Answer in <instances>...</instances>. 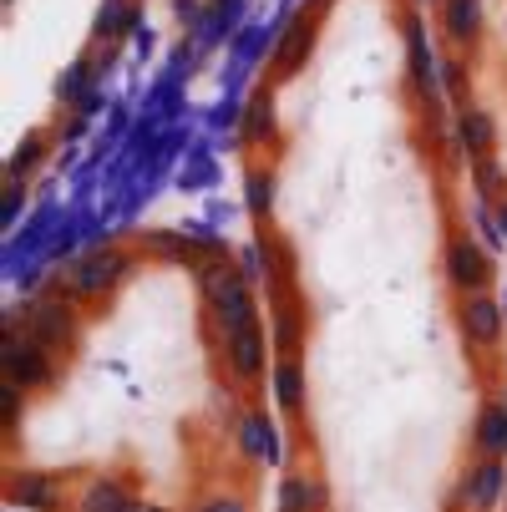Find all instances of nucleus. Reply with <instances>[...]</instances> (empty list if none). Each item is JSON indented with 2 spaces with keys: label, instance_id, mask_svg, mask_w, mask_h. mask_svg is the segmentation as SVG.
<instances>
[{
  "label": "nucleus",
  "instance_id": "nucleus-1",
  "mask_svg": "<svg viewBox=\"0 0 507 512\" xmlns=\"http://www.w3.org/2000/svg\"><path fill=\"white\" fill-rule=\"evenodd\" d=\"M137 249H122V244H102V249H87L77 259H66V269L56 274L51 289H61L66 300L77 305H107L112 289H122L137 269Z\"/></svg>",
  "mask_w": 507,
  "mask_h": 512
},
{
  "label": "nucleus",
  "instance_id": "nucleus-2",
  "mask_svg": "<svg viewBox=\"0 0 507 512\" xmlns=\"http://www.w3.org/2000/svg\"><path fill=\"white\" fill-rule=\"evenodd\" d=\"M198 289H203V305H208V320L219 330H239V325H254L259 320V284L239 274V264L229 259H208L198 269Z\"/></svg>",
  "mask_w": 507,
  "mask_h": 512
},
{
  "label": "nucleus",
  "instance_id": "nucleus-3",
  "mask_svg": "<svg viewBox=\"0 0 507 512\" xmlns=\"http://www.w3.org/2000/svg\"><path fill=\"white\" fill-rule=\"evenodd\" d=\"M16 320H21V330L36 340V345H46L51 355H71L82 345V305L77 300H66L61 289H41V295H31L21 310H11Z\"/></svg>",
  "mask_w": 507,
  "mask_h": 512
},
{
  "label": "nucleus",
  "instance_id": "nucleus-4",
  "mask_svg": "<svg viewBox=\"0 0 507 512\" xmlns=\"http://www.w3.org/2000/svg\"><path fill=\"white\" fill-rule=\"evenodd\" d=\"M0 371L6 381L26 396H41V391H56L61 386V355H51L46 345H36L16 315H6V340H0Z\"/></svg>",
  "mask_w": 507,
  "mask_h": 512
},
{
  "label": "nucleus",
  "instance_id": "nucleus-5",
  "mask_svg": "<svg viewBox=\"0 0 507 512\" xmlns=\"http://www.w3.org/2000/svg\"><path fill=\"white\" fill-rule=\"evenodd\" d=\"M269 335H264V325L254 320V325H239V330H219V365H224V376L234 381V386H249V381H259L264 371H269Z\"/></svg>",
  "mask_w": 507,
  "mask_h": 512
},
{
  "label": "nucleus",
  "instance_id": "nucleus-6",
  "mask_svg": "<svg viewBox=\"0 0 507 512\" xmlns=\"http://www.w3.org/2000/svg\"><path fill=\"white\" fill-rule=\"evenodd\" d=\"M457 330L467 340L472 355H492L502 345V330H507V310L492 289H472V295L457 300Z\"/></svg>",
  "mask_w": 507,
  "mask_h": 512
},
{
  "label": "nucleus",
  "instance_id": "nucleus-7",
  "mask_svg": "<svg viewBox=\"0 0 507 512\" xmlns=\"http://www.w3.org/2000/svg\"><path fill=\"white\" fill-rule=\"evenodd\" d=\"M6 502L16 512H77V497H66L56 472H36V467H16L6 477Z\"/></svg>",
  "mask_w": 507,
  "mask_h": 512
},
{
  "label": "nucleus",
  "instance_id": "nucleus-8",
  "mask_svg": "<svg viewBox=\"0 0 507 512\" xmlns=\"http://www.w3.org/2000/svg\"><path fill=\"white\" fill-rule=\"evenodd\" d=\"M507 497V462L502 457H477L467 477L457 482V497L447 512H497Z\"/></svg>",
  "mask_w": 507,
  "mask_h": 512
},
{
  "label": "nucleus",
  "instance_id": "nucleus-9",
  "mask_svg": "<svg viewBox=\"0 0 507 512\" xmlns=\"http://www.w3.org/2000/svg\"><path fill=\"white\" fill-rule=\"evenodd\" d=\"M442 269H447V279H452L457 295H472V289H492V274H497L492 249H487L482 239H472V234H452V239H447Z\"/></svg>",
  "mask_w": 507,
  "mask_h": 512
},
{
  "label": "nucleus",
  "instance_id": "nucleus-10",
  "mask_svg": "<svg viewBox=\"0 0 507 512\" xmlns=\"http://www.w3.org/2000/svg\"><path fill=\"white\" fill-rule=\"evenodd\" d=\"M234 452L249 462V467H284V447H279V426L259 411V406H244L234 416Z\"/></svg>",
  "mask_w": 507,
  "mask_h": 512
},
{
  "label": "nucleus",
  "instance_id": "nucleus-11",
  "mask_svg": "<svg viewBox=\"0 0 507 512\" xmlns=\"http://www.w3.org/2000/svg\"><path fill=\"white\" fill-rule=\"evenodd\" d=\"M315 36H320V26H315V6L305 11V16H295V21H289L284 26V36L274 41V61H269V87L274 82H289V77H295V71L310 61V51H315Z\"/></svg>",
  "mask_w": 507,
  "mask_h": 512
},
{
  "label": "nucleus",
  "instance_id": "nucleus-12",
  "mask_svg": "<svg viewBox=\"0 0 507 512\" xmlns=\"http://www.w3.org/2000/svg\"><path fill=\"white\" fill-rule=\"evenodd\" d=\"M274 512H330V487L310 467H289L274 492Z\"/></svg>",
  "mask_w": 507,
  "mask_h": 512
},
{
  "label": "nucleus",
  "instance_id": "nucleus-13",
  "mask_svg": "<svg viewBox=\"0 0 507 512\" xmlns=\"http://www.w3.org/2000/svg\"><path fill=\"white\" fill-rule=\"evenodd\" d=\"M77 512H142V492H137L132 477L102 472L77 492Z\"/></svg>",
  "mask_w": 507,
  "mask_h": 512
},
{
  "label": "nucleus",
  "instance_id": "nucleus-14",
  "mask_svg": "<svg viewBox=\"0 0 507 512\" xmlns=\"http://www.w3.org/2000/svg\"><path fill=\"white\" fill-rule=\"evenodd\" d=\"M437 26H442V41L447 46L472 51L482 41V26H487L482 0H437Z\"/></svg>",
  "mask_w": 507,
  "mask_h": 512
},
{
  "label": "nucleus",
  "instance_id": "nucleus-15",
  "mask_svg": "<svg viewBox=\"0 0 507 512\" xmlns=\"http://www.w3.org/2000/svg\"><path fill=\"white\" fill-rule=\"evenodd\" d=\"M457 148L477 163V158H497V117L487 107H462L457 112Z\"/></svg>",
  "mask_w": 507,
  "mask_h": 512
},
{
  "label": "nucleus",
  "instance_id": "nucleus-16",
  "mask_svg": "<svg viewBox=\"0 0 507 512\" xmlns=\"http://www.w3.org/2000/svg\"><path fill=\"white\" fill-rule=\"evenodd\" d=\"M269 340H274V350H279V355H300V350H305V340H310V310H305V300H300V295H289V300H279V305H274Z\"/></svg>",
  "mask_w": 507,
  "mask_h": 512
},
{
  "label": "nucleus",
  "instance_id": "nucleus-17",
  "mask_svg": "<svg viewBox=\"0 0 507 512\" xmlns=\"http://www.w3.org/2000/svg\"><path fill=\"white\" fill-rule=\"evenodd\" d=\"M269 396L284 416H300L305 411V360L300 355H279L269 365Z\"/></svg>",
  "mask_w": 507,
  "mask_h": 512
},
{
  "label": "nucleus",
  "instance_id": "nucleus-18",
  "mask_svg": "<svg viewBox=\"0 0 507 512\" xmlns=\"http://www.w3.org/2000/svg\"><path fill=\"white\" fill-rule=\"evenodd\" d=\"M274 137H279V127H274V87L264 82L249 102H244V127H239V142L254 153V148H274Z\"/></svg>",
  "mask_w": 507,
  "mask_h": 512
},
{
  "label": "nucleus",
  "instance_id": "nucleus-19",
  "mask_svg": "<svg viewBox=\"0 0 507 512\" xmlns=\"http://www.w3.org/2000/svg\"><path fill=\"white\" fill-rule=\"evenodd\" d=\"M137 16H142V0H102V11L92 21V41L97 46H122L137 31Z\"/></svg>",
  "mask_w": 507,
  "mask_h": 512
},
{
  "label": "nucleus",
  "instance_id": "nucleus-20",
  "mask_svg": "<svg viewBox=\"0 0 507 512\" xmlns=\"http://www.w3.org/2000/svg\"><path fill=\"white\" fill-rule=\"evenodd\" d=\"M274 193H279L274 163H249L244 168V208H249L254 224H269L274 218Z\"/></svg>",
  "mask_w": 507,
  "mask_h": 512
},
{
  "label": "nucleus",
  "instance_id": "nucleus-21",
  "mask_svg": "<svg viewBox=\"0 0 507 512\" xmlns=\"http://www.w3.org/2000/svg\"><path fill=\"white\" fill-rule=\"evenodd\" d=\"M472 452L477 457H507V406L487 401L472 421Z\"/></svg>",
  "mask_w": 507,
  "mask_h": 512
},
{
  "label": "nucleus",
  "instance_id": "nucleus-22",
  "mask_svg": "<svg viewBox=\"0 0 507 512\" xmlns=\"http://www.w3.org/2000/svg\"><path fill=\"white\" fill-rule=\"evenodd\" d=\"M198 239L193 234H158V229H148V234H137V254L142 259H168V264H193L198 259V249H193Z\"/></svg>",
  "mask_w": 507,
  "mask_h": 512
},
{
  "label": "nucleus",
  "instance_id": "nucleus-23",
  "mask_svg": "<svg viewBox=\"0 0 507 512\" xmlns=\"http://www.w3.org/2000/svg\"><path fill=\"white\" fill-rule=\"evenodd\" d=\"M46 158H51V132H31V137L21 142V148L11 153V163H6V168H11V178H21V183H26V173H31V168H41Z\"/></svg>",
  "mask_w": 507,
  "mask_h": 512
},
{
  "label": "nucleus",
  "instance_id": "nucleus-24",
  "mask_svg": "<svg viewBox=\"0 0 507 512\" xmlns=\"http://www.w3.org/2000/svg\"><path fill=\"white\" fill-rule=\"evenodd\" d=\"M472 183H477V198L482 203H502L507 198V173H502L497 158H477L472 163Z\"/></svg>",
  "mask_w": 507,
  "mask_h": 512
},
{
  "label": "nucleus",
  "instance_id": "nucleus-25",
  "mask_svg": "<svg viewBox=\"0 0 507 512\" xmlns=\"http://www.w3.org/2000/svg\"><path fill=\"white\" fill-rule=\"evenodd\" d=\"M188 512H254V507H249V497L234 492V487H208V492H198V497L188 502Z\"/></svg>",
  "mask_w": 507,
  "mask_h": 512
},
{
  "label": "nucleus",
  "instance_id": "nucleus-26",
  "mask_svg": "<svg viewBox=\"0 0 507 512\" xmlns=\"http://www.w3.org/2000/svg\"><path fill=\"white\" fill-rule=\"evenodd\" d=\"M92 77H97V61L87 56V61H77V66H66V77L56 82V97L66 102V107H77V87L82 92H92Z\"/></svg>",
  "mask_w": 507,
  "mask_h": 512
},
{
  "label": "nucleus",
  "instance_id": "nucleus-27",
  "mask_svg": "<svg viewBox=\"0 0 507 512\" xmlns=\"http://www.w3.org/2000/svg\"><path fill=\"white\" fill-rule=\"evenodd\" d=\"M21 203H26V183H21V178H11V183H6V229L16 224V213H21Z\"/></svg>",
  "mask_w": 507,
  "mask_h": 512
},
{
  "label": "nucleus",
  "instance_id": "nucleus-28",
  "mask_svg": "<svg viewBox=\"0 0 507 512\" xmlns=\"http://www.w3.org/2000/svg\"><path fill=\"white\" fill-rule=\"evenodd\" d=\"M492 213H497V224H502V239H507V198H502V203H492Z\"/></svg>",
  "mask_w": 507,
  "mask_h": 512
},
{
  "label": "nucleus",
  "instance_id": "nucleus-29",
  "mask_svg": "<svg viewBox=\"0 0 507 512\" xmlns=\"http://www.w3.org/2000/svg\"><path fill=\"white\" fill-rule=\"evenodd\" d=\"M142 512H168L163 502H142Z\"/></svg>",
  "mask_w": 507,
  "mask_h": 512
},
{
  "label": "nucleus",
  "instance_id": "nucleus-30",
  "mask_svg": "<svg viewBox=\"0 0 507 512\" xmlns=\"http://www.w3.org/2000/svg\"><path fill=\"white\" fill-rule=\"evenodd\" d=\"M502 310H507V289H502Z\"/></svg>",
  "mask_w": 507,
  "mask_h": 512
}]
</instances>
